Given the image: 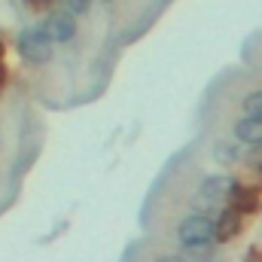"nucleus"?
I'll return each instance as SVG.
<instances>
[{
    "mask_svg": "<svg viewBox=\"0 0 262 262\" xmlns=\"http://www.w3.org/2000/svg\"><path fill=\"white\" fill-rule=\"evenodd\" d=\"M232 204L241 210V213H256L259 204V192L253 186H232Z\"/></svg>",
    "mask_w": 262,
    "mask_h": 262,
    "instance_id": "7",
    "label": "nucleus"
},
{
    "mask_svg": "<svg viewBox=\"0 0 262 262\" xmlns=\"http://www.w3.org/2000/svg\"><path fill=\"white\" fill-rule=\"evenodd\" d=\"M52 37L46 28H25L18 37V55L28 64H46L52 58Z\"/></svg>",
    "mask_w": 262,
    "mask_h": 262,
    "instance_id": "1",
    "label": "nucleus"
},
{
    "mask_svg": "<svg viewBox=\"0 0 262 262\" xmlns=\"http://www.w3.org/2000/svg\"><path fill=\"white\" fill-rule=\"evenodd\" d=\"M238 235H241V210L238 207H229L216 220V241H232Z\"/></svg>",
    "mask_w": 262,
    "mask_h": 262,
    "instance_id": "5",
    "label": "nucleus"
},
{
    "mask_svg": "<svg viewBox=\"0 0 262 262\" xmlns=\"http://www.w3.org/2000/svg\"><path fill=\"white\" fill-rule=\"evenodd\" d=\"M177 238H180V244L183 247H207L210 241H216V226L207 220V213L201 216V213H195V216H186L183 223H180V229H177Z\"/></svg>",
    "mask_w": 262,
    "mask_h": 262,
    "instance_id": "2",
    "label": "nucleus"
},
{
    "mask_svg": "<svg viewBox=\"0 0 262 262\" xmlns=\"http://www.w3.org/2000/svg\"><path fill=\"white\" fill-rule=\"evenodd\" d=\"M89 3H92V0H64V9L67 12H73V15H79V12L89 9Z\"/></svg>",
    "mask_w": 262,
    "mask_h": 262,
    "instance_id": "10",
    "label": "nucleus"
},
{
    "mask_svg": "<svg viewBox=\"0 0 262 262\" xmlns=\"http://www.w3.org/2000/svg\"><path fill=\"white\" fill-rule=\"evenodd\" d=\"M232 186H235V183H229V180H223V177H210V180H204L201 189L195 192V198H192V207L207 213L210 207H216L226 195H232Z\"/></svg>",
    "mask_w": 262,
    "mask_h": 262,
    "instance_id": "3",
    "label": "nucleus"
},
{
    "mask_svg": "<svg viewBox=\"0 0 262 262\" xmlns=\"http://www.w3.org/2000/svg\"><path fill=\"white\" fill-rule=\"evenodd\" d=\"M28 6H52V0H25Z\"/></svg>",
    "mask_w": 262,
    "mask_h": 262,
    "instance_id": "11",
    "label": "nucleus"
},
{
    "mask_svg": "<svg viewBox=\"0 0 262 262\" xmlns=\"http://www.w3.org/2000/svg\"><path fill=\"white\" fill-rule=\"evenodd\" d=\"M43 28L49 31V37H52L55 43H70V40H73V34H76L73 12H52V15L46 18V25H43Z\"/></svg>",
    "mask_w": 262,
    "mask_h": 262,
    "instance_id": "4",
    "label": "nucleus"
},
{
    "mask_svg": "<svg viewBox=\"0 0 262 262\" xmlns=\"http://www.w3.org/2000/svg\"><path fill=\"white\" fill-rule=\"evenodd\" d=\"M213 156H216V162L232 165V162H238V146H235V143H229V140H220V143L213 146Z\"/></svg>",
    "mask_w": 262,
    "mask_h": 262,
    "instance_id": "8",
    "label": "nucleus"
},
{
    "mask_svg": "<svg viewBox=\"0 0 262 262\" xmlns=\"http://www.w3.org/2000/svg\"><path fill=\"white\" fill-rule=\"evenodd\" d=\"M156 262H186V259H180V256H162V259H156Z\"/></svg>",
    "mask_w": 262,
    "mask_h": 262,
    "instance_id": "12",
    "label": "nucleus"
},
{
    "mask_svg": "<svg viewBox=\"0 0 262 262\" xmlns=\"http://www.w3.org/2000/svg\"><path fill=\"white\" fill-rule=\"evenodd\" d=\"M250 262H262V259H259V256H250Z\"/></svg>",
    "mask_w": 262,
    "mask_h": 262,
    "instance_id": "14",
    "label": "nucleus"
},
{
    "mask_svg": "<svg viewBox=\"0 0 262 262\" xmlns=\"http://www.w3.org/2000/svg\"><path fill=\"white\" fill-rule=\"evenodd\" d=\"M241 107H244V116H256V119H262V92H250V95L241 101Z\"/></svg>",
    "mask_w": 262,
    "mask_h": 262,
    "instance_id": "9",
    "label": "nucleus"
},
{
    "mask_svg": "<svg viewBox=\"0 0 262 262\" xmlns=\"http://www.w3.org/2000/svg\"><path fill=\"white\" fill-rule=\"evenodd\" d=\"M235 137L247 146H262V119L256 116H244L238 125H235Z\"/></svg>",
    "mask_w": 262,
    "mask_h": 262,
    "instance_id": "6",
    "label": "nucleus"
},
{
    "mask_svg": "<svg viewBox=\"0 0 262 262\" xmlns=\"http://www.w3.org/2000/svg\"><path fill=\"white\" fill-rule=\"evenodd\" d=\"M3 82H6V67L0 64V89H3Z\"/></svg>",
    "mask_w": 262,
    "mask_h": 262,
    "instance_id": "13",
    "label": "nucleus"
},
{
    "mask_svg": "<svg viewBox=\"0 0 262 262\" xmlns=\"http://www.w3.org/2000/svg\"><path fill=\"white\" fill-rule=\"evenodd\" d=\"M0 58H3V43H0Z\"/></svg>",
    "mask_w": 262,
    "mask_h": 262,
    "instance_id": "15",
    "label": "nucleus"
}]
</instances>
